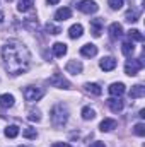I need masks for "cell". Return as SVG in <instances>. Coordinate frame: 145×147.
Wrapping results in <instances>:
<instances>
[{"label":"cell","instance_id":"cell-27","mask_svg":"<svg viewBox=\"0 0 145 147\" xmlns=\"http://www.w3.org/2000/svg\"><path fill=\"white\" fill-rule=\"evenodd\" d=\"M22 135H24L26 139H36V137H38V132H36V128H31V127H28V128L22 132Z\"/></svg>","mask_w":145,"mask_h":147},{"label":"cell","instance_id":"cell-35","mask_svg":"<svg viewBox=\"0 0 145 147\" xmlns=\"http://www.w3.org/2000/svg\"><path fill=\"white\" fill-rule=\"evenodd\" d=\"M2 21H3V14L0 12V22H2Z\"/></svg>","mask_w":145,"mask_h":147},{"label":"cell","instance_id":"cell-36","mask_svg":"<svg viewBox=\"0 0 145 147\" xmlns=\"http://www.w3.org/2000/svg\"><path fill=\"white\" fill-rule=\"evenodd\" d=\"M19 147H24V146H19Z\"/></svg>","mask_w":145,"mask_h":147},{"label":"cell","instance_id":"cell-18","mask_svg":"<svg viewBox=\"0 0 145 147\" xmlns=\"http://www.w3.org/2000/svg\"><path fill=\"white\" fill-rule=\"evenodd\" d=\"M0 106L2 108H12L14 106V96L12 94H2L0 96Z\"/></svg>","mask_w":145,"mask_h":147},{"label":"cell","instance_id":"cell-34","mask_svg":"<svg viewBox=\"0 0 145 147\" xmlns=\"http://www.w3.org/2000/svg\"><path fill=\"white\" fill-rule=\"evenodd\" d=\"M46 2H48V3H50V5H56V3H58V2H60V0H46Z\"/></svg>","mask_w":145,"mask_h":147},{"label":"cell","instance_id":"cell-26","mask_svg":"<svg viewBox=\"0 0 145 147\" xmlns=\"http://www.w3.org/2000/svg\"><path fill=\"white\" fill-rule=\"evenodd\" d=\"M138 16H140V14H138V10H137V9H130V10L126 12V16H125V17H126V21H128V22H137V21H138Z\"/></svg>","mask_w":145,"mask_h":147},{"label":"cell","instance_id":"cell-32","mask_svg":"<svg viewBox=\"0 0 145 147\" xmlns=\"http://www.w3.org/2000/svg\"><path fill=\"white\" fill-rule=\"evenodd\" d=\"M89 147H106V144H104V142H99V140H97V142H92V144H91Z\"/></svg>","mask_w":145,"mask_h":147},{"label":"cell","instance_id":"cell-22","mask_svg":"<svg viewBox=\"0 0 145 147\" xmlns=\"http://www.w3.org/2000/svg\"><path fill=\"white\" fill-rule=\"evenodd\" d=\"M82 33H84V28L80 26V24H73L72 28L68 29V36L72 38V39H77V38L82 36Z\"/></svg>","mask_w":145,"mask_h":147},{"label":"cell","instance_id":"cell-30","mask_svg":"<svg viewBox=\"0 0 145 147\" xmlns=\"http://www.w3.org/2000/svg\"><path fill=\"white\" fill-rule=\"evenodd\" d=\"M46 31H48L50 34H60V33H62V29H60L58 26H53V24H50V22L46 24Z\"/></svg>","mask_w":145,"mask_h":147},{"label":"cell","instance_id":"cell-19","mask_svg":"<svg viewBox=\"0 0 145 147\" xmlns=\"http://www.w3.org/2000/svg\"><path fill=\"white\" fill-rule=\"evenodd\" d=\"M121 51H123V55L125 57H132L133 55V51H135V46H133V41H125L123 45H121Z\"/></svg>","mask_w":145,"mask_h":147},{"label":"cell","instance_id":"cell-6","mask_svg":"<svg viewBox=\"0 0 145 147\" xmlns=\"http://www.w3.org/2000/svg\"><path fill=\"white\" fill-rule=\"evenodd\" d=\"M77 7H79V10L84 12V14H94V12H97V9H99L94 0H82Z\"/></svg>","mask_w":145,"mask_h":147},{"label":"cell","instance_id":"cell-5","mask_svg":"<svg viewBox=\"0 0 145 147\" xmlns=\"http://www.w3.org/2000/svg\"><path fill=\"white\" fill-rule=\"evenodd\" d=\"M142 69H144V60L142 58H138V60H128L126 65H125V74L130 75V77H133V75H137V74L140 72Z\"/></svg>","mask_w":145,"mask_h":147},{"label":"cell","instance_id":"cell-10","mask_svg":"<svg viewBox=\"0 0 145 147\" xmlns=\"http://www.w3.org/2000/svg\"><path fill=\"white\" fill-rule=\"evenodd\" d=\"M109 94L113 98H121L125 94V84L123 82H114L109 86Z\"/></svg>","mask_w":145,"mask_h":147},{"label":"cell","instance_id":"cell-15","mask_svg":"<svg viewBox=\"0 0 145 147\" xmlns=\"http://www.w3.org/2000/svg\"><path fill=\"white\" fill-rule=\"evenodd\" d=\"M145 96V87L142 84H137L130 89V98L132 99H138V98H144Z\"/></svg>","mask_w":145,"mask_h":147},{"label":"cell","instance_id":"cell-1","mask_svg":"<svg viewBox=\"0 0 145 147\" xmlns=\"http://www.w3.org/2000/svg\"><path fill=\"white\" fill-rule=\"evenodd\" d=\"M3 67L10 75H21L28 72L31 65V53L19 39H9L2 46Z\"/></svg>","mask_w":145,"mask_h":147},{"label":"cell","instance_id":"cell-17","mask_svg":"<svg viewBox=\"0 0 145 147\" xmlns=\"http://www.w3.org/2000/svg\"><path fill=\"white\" fill-rule=\"evenodd\" d=\"M116 120H113V118H106V120H103L101 121V125H99V128H101V132H111L113 128H116Z\"/></svg>","mask_w":145,"mask_h":147},{"label":"cell","instance_id":"cell-24","mask_svg":"<svg viewBox=\"0 0 145 147\" xmlns=\"http://www.w3.org/2000/svg\"><path fill=\"white\" fill-rule=\"evenodd\" d=\"M82 118L84 120H94L96 118V111L91 106H85V108H82Z\"/></svg>","mask_w":145,"mask_h":147},{"label":"cell","instance_id":"cell-9","mask_svg":"<svg viewBox=\"0 0 145 147\" xmlns=\"http://www.w3.org/2000/svg\"><path fill=\"white\" fill-rule=\"evenodd\" d=\"M80 55L82 57H87V58H92V57L97 55V46L92 45V43H87V45H84L80 48Z\"/></svg>","mask_w":145,"mask_h":147},{"label":"cell","instance_id":"cell-13","mask_svg":"<svg viewBox=\"0 0 145 147\" xmlns=\"http://www.w3.org/2000/svg\"><path fill=\"white\" fill-rule=\"evenodd\" d=\"M91 33L96 38L101 36V33H103V21L101 19H92L91 21Z\"/></svg>","mask_w":145,"mask_h":147},{"label":"cell","instance_id":"cell-8","mask_svg":"<svg viewBox=\"0 0 145 147\" xmlns=\"http://www.w3.org/2000/svg\"><path fill=\"white\" fill-rule=\"evenodd\" d=\"M108 108L113 113H119V111L125 108V103H123L121 98H111V99H108Z\"/></svg>","mask_w":145,"mask_h":147},{"label":"cell","instance_id":"cell-31","mask_svg":"<svg viewBox=\"0 0 145 147\" xmlns=\"http://www.w3.org/2000/svg\"><path fill=\"white\" fill-rule=\"evenodd\" d=\"M28 120H31V121H39V120H41V116H39V111H29V116H28Z\"/></svg>","mask_w":145,"mask_h":147},{"label":"cell","instance_id":"cell-25","mask_svg":"<svg viewBox=\"0 0 145 147\" xmlns=\"http://www.w3.org/2000/svg\"><path fill=\"white\" fill-rule=\"evenodd\" d=\"M128 38H130V41H144V36H142V33L138 31V29H130L128 31Z\"/></svg>","mask_w":145,"mask_h":147},{"label":"cell","instance_id":"cell-4","mask_svg":"<svg viewBox=\"0 0 145 147\" xmlns=\"http://www.w3.org/2000/svg\"><path fill=\"white\" fill-rule=\"evenodd\" d=\"M50 84L53 87H58V89H70L72 87V84L63 77V74H60V72H55L50 77Z\"/></svg>","mask_w":145,"mask_h":147},{"label":"cell","instance_id":"cell-23","mask_svg":"<svg viewBox=\"0 0 145 147\" xmlns=\"http://www.w3.org/2000/svg\"><path fill=\"white\" fill-rule=\"evenodd\" d=\"M17 135H19V127H17V125H9V127L5 128V137L15 139Z\"/></svg>","mask_w":145,"mask_h":147},{"label":"cell","instance_id":"cell-16","mask_svg":"<svg viewBox=\"0 0 145 147\" xmlns=\"http://www.w3.org/2000/svg\"><path fill=\"white\" fill-rule=\"evenodd\" d=\"M84 87H85V91H87L89 94H92V96H101V94H103V89H101V86H99V84L87 82Z\"/></svg>","mask_w":145,"mask_h":147},{"label":"cell","instance_id":"cell-3","mask_svg":"<svg viewBox=\"0 0 145 147\" xmlns=\"http://www.w3.org/2000/svg\"><path fill=\"white\" fill-rule=\"evenodd\" d=\"M24 98H26V101H29V103H34V101H39L43 96H44V91L41 89V87H36V86H28L26 89H24Z\"/></svg>","mask_w":145,"mask_h":147},{"label":"cell","instance_id":"cell-11","mask_svg":"<svg viewBox=\"0 0 145 147\" xmlns=\"http://www.w3.org/2000/svg\"><path fill=\"white\" fill-rule=\"evenodd\" d=\"M72 17V9L70 7H62V9H58L56 12H55V19L56 21H67V19H70Z\"/></svg>","mask_w":145,"mask_h":147},{"label":"cell","instance_id":"cell-29","mask_svg":"<svg viewBox=\"0 0 145 147\" xmlns=\"http://www.w3.org/2000/svg\"><path fill=\"white\" fill-rule=\"evenodd\" d=\"M123 2H125V0H108L109 7H111L113 10H119V9L123 7Z\"/></svg>","mask_w":145,"mask_h":147},{"label":"cell","instance_id":"cell-2","mask_svg":"<svg viewBox=\"0 0 145 147\" xmlns=\"http://www.w3.org/2000/svg\"><path fill=\"white\" fill-rule=\"evenodd\" d=\"M50 115H51V123H53L55 128H62L68 121V110L63 105H55L51 108V113Z\"/></svg>","mask_w":145,"mask_h":147},{"label":"cell","instance_id":"cell-7","mask_svg":"<svg viewBox=\"0 0 145 147\" xmlns=\"http://www.w3.org/2000/svg\"><path fill=\"white\" fill-rule=\"evenodd\" d=\"M116 60L113 58V57H104L101 62H99V67L104 70V72H111V70H114L116 69Z\"/></svg>","mask_w":145,"mask_h":147},{"label":"cell","instance_id":"cell-28","mask_svg":"<svg viewBox=\"0 0 145 147\" xmlns=\"http://www.w3.org/2000/svg\"><path fill=\"white\" fill-rule=\"evenodd\" d=\"M133 132H135V135L144 137V135H145V125H144V123H137V125L133 127Z\"/></svg>","mask_w":145,"mask_h":147},{"label":"cell","instance_id":"cell-14","mask_svg":"<svg viewBox=\"0 0 145 147\" xmlns=\"http://www.w3.org/2000/svg\"><path fill=\"white\" fill-rule=\"evenodd\" d=\"M67 72L68 74H73V75H77V74L82 72V63L79 62V60H70L68 63H67Z\"/></svg>","mask_w":145,"mask_h":147},{"label":"cell","instance_id":"cell-20","mask_svg":"<svg viewBox=\"0 0 145 147\" xmlns=\"http://www.w3.org/2000/svg\"><path fill=\"white\" fill-rule=\"evenodd\" d=\"M51 50H53L55 57H63V55L67 53V45H65V43H55V45L51 46Z\"/></svg>","mask_w":145,"mask_h":147},{"label":"cell","instance_id":"cell-21","mask_svg":"<svg viewBox=\"0 0 145 147\" xmlns=\"http://www.w3.org/2000/svg\"><path fill=\"white\" fill-rule=\"evenodd\" d=\"M33 5H34V0H19L17 10H19V12H28V10L33 9Z\"/></svg>","mask_w":145,"mask_h":147},{"label":"cell","instance_id":"cell-12","mask_svg":"<svg viewBox=\"0 0 145 147\" xmlns=\"http://www.w3.org/2000/svg\"><path fill=\"white\" fill-rule=\"evenodd\" d=\"M109 36L113 38V39H118V38L123 36V26L119 24V22H113L111 26H109Z\"/></svg>","mask_w":145,"mask_h":147},{"label":"cell","instance_id":"cell-33","mask_svg":"<svg viewBox=\"0 0 145 147\" xmlns=\"http://www.w3.org/2000/svg\"><path fill=\"white\" fill-rule=\"evenodd\" d=\"M53 147H70V146H68V144H65V142H55Z\"/></svg>","mask_w":145,"mask_h":147}]
</instances>
